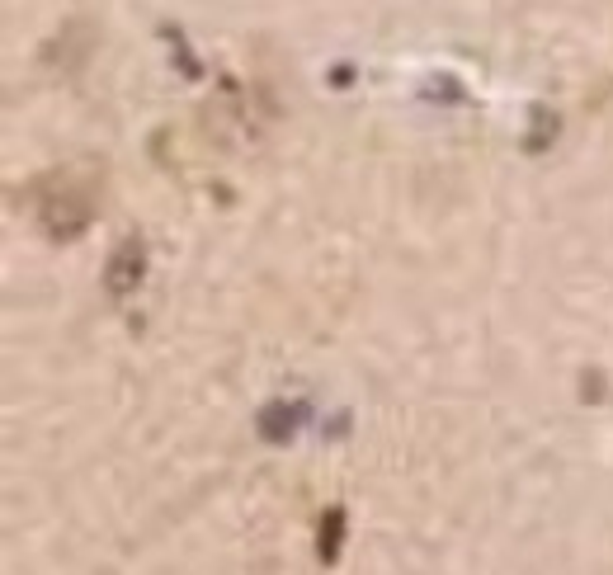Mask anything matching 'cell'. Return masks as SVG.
I'll return each instance as SVG.
<instances>
[{
	"instance_id": "cell-1",
	"label": "cell",
	"mask_w": 613,
	"mask_h": 575,
	"mask_svg": "<svg viewBox=\"0 0 613 575\" xmlns=\"http://www.w3.org/2000/svg\"><path fill=\"white\" fill-rule=\"evenodd\" d=\"M137 279H142V241L137 236H128L123 246L114 250V260H109V293L114 297H123V293H133L137 288Z\"/></svg>"
}]
</instances>
